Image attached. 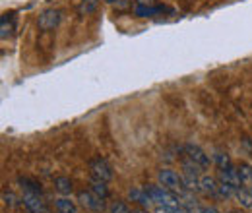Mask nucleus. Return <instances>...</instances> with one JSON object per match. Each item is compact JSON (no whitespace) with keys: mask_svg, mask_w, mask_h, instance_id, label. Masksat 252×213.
Segmentation results:
<instances>
[{"mask_svg":"<svg viewBox=\"0 0 252 213\" xmlns=\"http://www.w3.org/2000/svg\"><path fill=\"white\" fill-rule=\"evenodd\" d=\"M55 188L61 196H70L74 192V183L68 177H57L55 179Z\"/></svg>","mask_w":252,"mask_h":213,"instance_id":"ddd939ff","label":"nucleus"},{"mask_svg":"<svg viewBox=\"0 0 252 213\" xmlns=\"http://www.w3.org/2000/svg\"><path fill=\"white\" fill-rule=\"evenodd\" d=\"M22 204L28 212H35V213H47V204L43 202V198L35 192H24L22 196Z\"/></svg>","mask_w":252,"mask_h":213,"instance_id":"6e6552de","label":"nucleus"},{"mask_svg":"<svg viewBox=\"0 0 252 213\" xmlns=\"http://www.w3.org/2000/svg\"><path fill=\"white\" fill-rule=\"evenodd\" d=\"M235 200L239 202V206L243 210H251L252 208V194H251V188L249 186H241L235 190Z\"/></svg>","mask_w":252,"mask_h":213,"instance_id":"9b49d317","label":"nucleus"},{"mask_svg":"<svg viewBox=\"0 0 252 213\" xmlns=\"http://www.w3.org/2000/svg\"><path fill=\"white\" fill-rule=\"evenodd\" d=\"M78 202H80V206H82L84 210H88V212L101 213V212H105V210H109L107 204H105V200L99 198L97 194H94L92 190H80V192H78Z\"/></svg>","mask_w":252,"mask_h":213,"instance_id":"7ed1b4c3","label":"nucleus"},{"mask_svg":"<svg viewBox=\"0 0 252 213\" xmlns=\"http://www.w3.org/2000/svg\"><path fill=\"white\" fill-rule=\"evenodd\" d=\"M18 183L22 184V188L26 186V192H35V194H41V184L39 183H33L30 179H24V177H20L18 179Z\"/></svg>","mask_w":252,"mask_h":213,"instance_id":"412c9836","label":"nucleus"},{"mask_svg":"<svg viewBox=\"0 0 252 213\" xmlns=\"http://www.w3.org/2000/svg\"><path fill=\"white\" fill-rule=\"evenodd\" d=\"M214 165L218 167V169H229V167H233V161H231V157L227 155L225 152H216L214 153Z\"/></svg>","mask_w":252,"mask_h":213,"instance_id":"dca6fc26","label":"nucleus"},{"mask_svg":"<svg viewBox=\"0 0 252 213\" xmlns=\"http://www.w3.org/2000/svg\"><path fill=\"white\" fill-rule=\"evenodd\" d=\"M158 183L173 192H187L185 190V181H183V175H179L177 171L173 169H161L158 171Z\"/></svg>","mask_w":252,"mask_h":213,"instance_id":"f03ea898","label":"nucleus"},{"mask_svg":"<svg viewBox=\"0 0 252 213\" xmlns=\"http://www.w3.org/2000/svg\"><path fill=\"white\" fill-rule=\"evenodd\" d=\"M130 206L125 200H115L111 206H109V213H130Z\"/></svg>","mask_w":252,"mask_h":213,"instance_id":"aec40b11","label":"nucleus"},{"mask_svg":"<svg viewBox=\"0 0 252 213\" xmlns=\"http://www.w3.org/2000/svg\"><path fill=\"white\" fill-rule=\"evenodd\" d=\"M154 202V206H181V196L161 184H146L144 186Z\"/></svg>","mask_w":252,"mask_h":213,"instance_id":"f257e3e1","label":"nucleus"},{"mask_svg":"<svg viewBox=\"0 0 252 213\" xmlns=\"http://www.w3.org/2000/svg\"><path fill=\"white\" fill-rule=\"evenodd\" d=\"M0 24H2V28H0V30H2V33H0V35H2V39L10 37V35H12V31H14V16H12V14H4Z\"/></svg>","mask_w":252,"mask_h":213,"instance_id":"f3484780","label":"nucleus"},{"mask_svg":"<svg viewBox=\"0 0 252 213\" xmlns=\"http://www.w3.org/2000/svg\"><path fill=\"white\" fill-rule=\"evenodd\" d=\"M200 190L212 198H218V190H220V181L212 175H202L200 177Z\"/></svg>","mask_w":252,"mask_h":213,"instance_id":"1a4fd4ad","label":"nucleus"},{"mask_svg":"<svg viewBox=\"0 0 252 213\" xmlns=\"http://www.w3.org/2000/svg\"><path fill=\"white\" fill-rule=\"evenodd\" d=\"M183 150H185V155H187L189 159H192L194 163H198V165H200L202 169H208V167H210V165L214 163V159H212V157H210L208 153L204 152V150H202V148H200L198 144L187 142Z\"/></svg>","mask_w":252,"mask_h":213,"instance_id":"39448f33","label":"nucleus"},{"mask_svg":"<svg viewBox=\"0 0 252 213\" xmlns=\"http://www.w3.org/2000/svg\"><path fill=\"white\" fill-rule=\"evenodd\" d=\"M90 190H92L94 194H97L99 198H103V200H107V198H109V186H107L105 181L92 179V181H90Z\"/></svg>","mask_w":252,"mask_h":213,"instance_id":"4468645a","label":"nucleus"},{"mask_svg":"<svg viewBox=\"0 0 252 213\" xmlns=\"http://www.w3.org/2000/svg\"><path fill=\"white\" fill-rule=\"evenodd\" d=\"M249 188H251V194H252V186H249Z\"/></svg>","mask_w":252,"mask_h":213,"instance_id":"c85d7f7f","label":"nucleus"},{"mask_svg":"<svg viewBox=\"0 0 252 213\" xmlns=\"http://www.w3.org/2000/svg\"><path fill=\"white\" fill-rule=\"evenodd\" d=\"M202 171H204V169H202V167H200L198 163H194L192 159H189V157H187V159L183 161V175H185V177H192V179H200V177L204 175Z\"/></svg>","mask_w":252,"mask_h":213,"instance_id":"f8f14e48","label":"nucleus"},{"mask_svg":"<svg viewBox=\"0 0 252 213\" xmlns=\"http://www.w3.org/2000/svg\"><path fill=\"white\" fill-rule=\"evenodd\" d=\"M55 208L57 213H80L78 212V206L74 200H70V196H61L55 200Z\"/></svg>","mask_w":252,"mask_h":213,"instance_id":"9d476101","label":"nucleus"},{"mask_svg":"<svg viewBox=\"0 0 252 213\" xmlns=\"http://www.w3.org/2000/svg\"><path fill=\"white\" fill-rule=\"evenodd\" d=\"M196 213H221L216 206H200Z\"/></svg>","mask_w":252,"mask_h":213,"instance_id":"5701e85b","label":"nucleus"},{"mask_svg":"<svg viewBox=\"0 0 252 213\" xmlns=\"http://www.w3.org/2000/svg\"><path fill=\"white\" fill-rule=\"evenodd\" d=\"M97 6H99V0H80L78 12H80V16H90L97 10Z\"/></svg>","mask_w":252,"mask_h":213,"instance_id":"a211bd4d","label":"nucleus"},{"mask_svg":"<svg viewBox=\"0 0 252 213\" xmlns=\"http://www.w3.org/2000/svg\"><path fill=\"white\" fill-rule=\"evenodd\" d=\"M225 213H243V210L241 208H233V210H227Z\"/></svg>","mask_w":252,"mask_h":213,"instance_id":"393cba45","label":"nucleus"},{"mask_svg":"<svg viewBox=\"0 0 252 213\" xmlns=\"http://www.w3.org/2000/svg\"><path fill=\"white\" fill-rule=\"evenodd\" d=\"M237 169H239V175H241L243 184H252V165H249V163H241Z\"/></svg>","mask_w":252,"mask_h":213,"instance_id":"6ab92c4d","label":"nucleus"},{"mask_svg":"<svg viewBox=\"0 0 252 213\" xmlns=\"http://www.w3.org/2000/svg\"><path fill=\"white\" fill-rule=\"evenodd\" d=\"M159 12H165V6H142V4L136 6V16H140V18L156 16Z\"/></svg>","mask_w":252,"mask_h":213,"instance_id":"2eb2a0df","label":"nucleus"},{"mask_svg":"<svg viewBox=\"0 0 252 213\" xmlns=\"http://www.w3.org/2000/svg\"><path fill=\"white\" fill-rule=\"evenodd\" d=\"M128 202H132V204H136V206H140L144 210H148V208L154 206V202H152V198H150V194H148V190L144 186L130 188L128 190Z\"/></svg>","mask_w":252,"mask_h":213,"instance_id":"0eeeda50","label":"nucleus"},{"mask_svg":"<svg viewBox=\"0 0 252 213\" xmlns=\"http://www.w3.org/2000/svg\"><path fill=\"white\" fill-rule=\"evenodd\" d=\"M2 200H4V204H6L8 208H16V206L22 202V198H16L14 192H4V194H2Z\"/></svg>","mask_w":252,"mask_h":213,"instance_id":"4be33fe9","label":"nucleus"},{"mask_svg":"<svg viewBox=\"0 0 252 213\" xmlns=\"http://www.w3.org/2000/svg\"><path fill=\"white\" fill-rule=\"evenodd\" d=\"M90 173H92V179H97V181H105V183L113 181V167L101 155L90 161Z\"/></svg>","mask_w":252,"mask_h":213,"instance_id":"20e7f679","label":"nucleus"},{"mask_svg":"<svg viewBox=\"0 0 252 213\" xmlns=\"http://www.w3.org/2000/svg\"><path fill=\"white\" fill-rule=\"evenodd\" d=\"M130 213H148V212H144V208H136V210H130Z\"/></svg>","mask_w":252,"mask_h":213,"instance_id":"a878e982","label":"nucleus"},{"mask_svg":"<svg viewBox=\"0 0 252 213\" xmlns=\"http://www.w3.org/2000/svg\"><path fill=\"white\" fill-rule=\"evenodd\" d=\"M156 0H138V4H142V6H152Z\"/></svg>","mask_w":252,"mask_h":213,"instance_id":"b1692460","label":"nucleus"},{"mask_svg":"<svg viewBox=\"0 0 252 213\" xmlns=\"http://www.w3.org/2000/svg\"><path fill=\"white\" fill-rule=\"evenodd\" d=\"M26 213H35V212H28V210H26Z\"/></svg>","mask_w":252,"mask_h":213,"instance_id":"cd10ccee","label":"nucleus"},{"mask_svg":"<svg viewBox=\"0 0 252 213\" xmlns=\"http://www.w3.org/2000/svg\"><path fill=\"white\" fill-rule=\"evenodd\" d=\"M103 2H107V4H113V2H117V0H103Z\"/></svg>","mask_w":252,"mask_h":213,"instance_id":"bb28decb","label":"nucleus"},{"mask_svg":"<svg viewBox=\"0 0 252 213\" xmlns=\"http://www.w3.org/2000/svg\"><path fill=\"white\" fill-rule=\"evenodd\" d=\"M61 20H63V12H61V10H55V8H49V10H45V12L39 16L37 28L41 31H53L59 28Z\"/></svg>","mask_w":252,"mask_h":213,"instance_id":"423d86ee","label":"nucleus"}]
</instances>
